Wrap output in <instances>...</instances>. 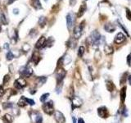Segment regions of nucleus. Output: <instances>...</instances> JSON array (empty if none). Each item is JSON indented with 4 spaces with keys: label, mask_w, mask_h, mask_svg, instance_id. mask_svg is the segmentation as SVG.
Masks as SVG:
<instances>
[{
    "label": "nucleus",
    "mask_w": 131,
    "mask_h": 123,
    "mask_svg": "<svg viewBox=\"0 0 131 123\" xmlns=\"http://www.w3.org/2000/svg\"><path fill=\"white\" fill-rule=\"evenodd\" d=\"M19 74L21 76V78H29L33 74V70L30 66H22L19 70Z\"/></svg>",
    "instance_id": "1"
},
{
    "label": "nucleus",
    "mask_w": 131,
    "mask_h": 123,
    "mask_svg": "<svg viewBox=\"0 0 131 123\" xmlns=\"http://www.w3.org/2000/svg\"><path fill=\"white\" fill-rule=\"evenodd\" d=\"M35 101L33 99H30V98H28L25 97V96H22V97H21L20 100H19V102L17 103V105L19 107H26L27 104H30V106H34L35 105Z\"/></svg>",
    "instance_id": "2"
},
{
    "label": "nucleus",
    "mask_w": 131,
    "mask_h": 123,
    "mask_svg": "<svg viewBox=\"0 0 131 123\" xmlns=\"http://www.w3.org/2000/svg\"><path fill=\"white\" fill-rule=\"evenodd\" d=\"M91 40V44H95V45H99L101 40V34H99L98 31H94L91 33V35L89 37Z\"/></svg>",
    "instance_id": "3"
},
{
    "label": "nucleus",
    "mask_w": 131,
    "mask_h": 123,
    "mask_svg": "<svg viewBox=\"0 0 131 123\" xmlns=\"http://www.w3.org/2000/svg\"><path fill=\"white\" fill-rule=\"evenodd\" d=\"M43 112H44L46 114L52 115L53 113V112H54L52 101H49V102H47V103H43Z\"/></svg>",
    "instance_id": "4"
},
{
    "label": "nucleus",
    "mask_w": 131,
    "mask_h": 123,
    "mask_svg": "<svg viewBox=\"0 0 131 123\" xmlns=\"http://www.w3.org/2000/svg\"><path fill=\"white\" fill-rule=\"evenodd\" d=\"M66 74V71L64 69H62V68L58 69L57 73H56V79H57V84H62Z\"/></svg>",
    "instance_id": "5"
},
{
    "label": "nucleus",
    "mask_w": 131,
    "mask_h": 123,
    "mask_svg": "<svg viewBox=\"0 0 131 123\" xmlns=\"http://www.w3.org/2000/svg\"><path fill=\"white\" fill-rule=\"evenodd\" d=\"M75 15L74 13H68L66 16V24H67V28L69 30H71L73 26V25L75 23Z\"/></svg>",
    "instance_id": "6"
},
{
    "label": "nucleus",
    "mask_w": 131,
    "mask_h": 123,
    "mask_svg": "<svg viewBox=\"0 0 131 123\" xmlns=\"http://www.w3.org/2000/svg\"><path fill=\"white\" fill-rule=\"evenodd\" d=\"M26 85V81L24 80V78H19L14 82V86L16 90H21Z\"/></svg>",
    "instance_id": "7"
},
{
    "label": "nucleus",
    "mask_w": 131,
    "mask_h": 123,
    "mask_svg": "<svg viewBox=\"0 0 131 123\" xmlns=\"http://www.w3.org/2000/svg\"><path fill=\"white\" fill-rule=\"evenodd\" d=\"M83 22L79 25V26H76L74 28V37L76 39H78L80 38L81 34H82V31H83Z\"/></svg>",
    "instance_id": "8"
},
{
    "label": "nucleus",
    "mask_w": 131,
    "mask_h": 123,
    "mask_svg": "<svg viewBox=\"0 0 131 123\" xmlns=\"http://www.w3.org/2000/svg\"><path fill=\"white\" fill-rule=\"evenodd\" d=\"M54 117L57 123H65L66 122V118L60 111H56L54 113Z\"/></svg>",
    "instance_id": "9"
},
{
    "label": "nucleus",
    "mask_w": 131,
    "mask_h": 123,
    "mask_svg": "<svg viewBox=\"0 0 131 123\" xmlns=\"http://www.w3.org/2000/svg\"><path fill=\"white\" fill-rule=\"evenodd\" d=\"M98 114L100 117L106 118L108 116V110L106 107H100L98 108Z\"/></svg>",
    "instance_id": "10"
},
{
    "label": "nucleus",
    "mask_w": 131,
    "mask_h": 123,
    "mask_svg": "<svg viewBox=\"0 0 131 123\" xmlns=\"http://www.w3.org/2000/svg\"><path fill=\"white\" fill-rule=\"evenodd\" d=\"M45 43H46V38L44 36H41L35 44V48L37 49H41L43 48H45Z\"/></svg>",
    "instance_id": "11"
},
{
    "label": "nucleus",
    "mask_w": 131,
    "mask_h": 123,
    "mask_svg": "<svg viewBox=\"0 0 131 123\" xmlns=\"http://www.w3.org/2000/svg\"><path fill=\"white\" fill-rule=\"evenodd\" d=\"M125 40V34L122 33H118L115 37V39H114V42L117 44H120L121 43H123L124 41Z\"/></svg>",
    "instance_id": "12"
},
{
    "label": "nucleus",
    "mask_w": 131,
    "mask_h": 123,
    "mask_svg": "<svg viewBox=\"0 0 131 123\" xmlns=\"http://www.w3.org/2000/svg\"><path fill=\"white\" fill-rule=\"evenodd\" d=\"M82 105V101L79 97H75L72 98V109L79 108Z\"/></svg>",
    "instance_id": "13"
},
{
    "label": "nucleus",
    "mask_w": 131,
    "mask_h": 123,
    "mask_svg": "<svg viewBox=\"0 0 131 123\" xmlns=\"http://www.w3.org/2000/svg\"><path fill=\"white\" fill-rule=\"evenodd\" d=\"M40 59H41L40 56L37 53V52H35V53L32 54V57H31L30 61L33 62L35 63V65H37V64L39 63V62L40 61Z\"/></svg>",
    "instance_id": "14"
},
{
    "label": "nucleus",
    "mask_w": 131,
    "mask_h": 123,
    "mask_svg": "<svg viewBox=\"0 0 131 123\" xmlns=\"http://www.w3.org/2000/svg\"><path fill=\"white\" fill-rule=\"evenodd\" d=\"M104 29H105L106 31L109 32V33H112V32L115 31L116 30V26L112 25L111 23H107L104 26Z\"/></svg>",
    "instance_id": "15"
},
{
    "label": "nucleus",
    "mask_w": 131,
    "mask_h": 123,
    "mask_svg": "<svg viewBox=\"0 0 131 123\" xmlns=\"http://www.w3.org/2000/svg\"><path fill=\"white\" fill-rule=\"evenodd\" d=\"M86 8H87L86 4L84 3V2H83V3L81 4L80 7H79V9L78 14H77V16H78V17H80V16H83L84 13V12H85V11H86Z\"/></svg>",
    "instance_id": "16"
},
{
    "label": "nucleus",
    "mask_w": 131,
    "mask_h": 123,
    "mask_svg": "<svg viewBox=\"0 0 131 123\" xmlns=\"http://www.w3.org/2000/svg\"><path fill=\"white\" fill-rule=\"evenodd\" d=\"M32 117H35V120H34V122L35 123H42L43 122V118L42 116H41L39 113L35 112V115H32Z\"/></svg>",
    "instance_id": "17"
},
{
    "label": "nucleus",
    "mask_w": 131,
    "mask_h": 123,
    "mask_svg": "<svg viewBox=\"0 0 131 123\" xmlns=\"http://www.w3.org/2000/svg\"><path fill=\"white\" fill-rule=\"evenodd\" d=\"M3 120L4 123H12L13 121V118L10 114H5L3 116Z\"/></svg>",
    "instance_id": "18"
},
{
    "label": "nucleus",
    "mask_w": 131,
    "mask_h": 123,
    "mask_svg": "<svg viewBox=\"0 0 131 123\" xmlns=\"http://www.w3.org/2000/svg\"><path fill=\"white\" fill-rule=\"evenodd\" d=\"M32 6L37 10L42 8V5L39 0H32Z\"/></svg>",
    "instance_id": "19"
},
{
    "label": "nucleus",
    "mask_w": 131,
    "mask_h": 123,
    "mask_svg": "<svg viewBox=\"0 0 131 123\" xmlns=\"http://www.w3.org/2000/svg\"><path fill=\"white\" fill-rule=\"evenodd\" d=\"M104 51L106 54H111L113 53V48L110 45H105L104 47Z\"/></svg>",
    "instance_id": "20"
},
{
    "label": "nucleus",
    "mask_w": 131,
    "mask_h": 123,
    "mask_svg": "<svg viewBox=\"0 0 131 123\" xmlns=\"http://www.w3.org/2000/svg\"><path fill=\"white\" fill-rule=\"evenodd\" d=\"M106 89H107V90L109 91H112L114 90V85H113V83L111 82V80H107L106 82Z\"/></svg>",
    "instance_id": "21"
},
{
    "label": "nucleus",
    "mask_w": 131,
    "mask_h": 123,
    "mask_svg": "<svg viewBox=\"0 0 131 123\" xmlns=\"http://www.w3.org/2000/svg\"><path fill=\"white\" fill-rule=\"evenodd\" d=\"M46 21H47V20H46V17L44 16H40L39 19V24L40 25L41 27H43L45 26Z\"/></svg>",
    "instance_id": "22"
},
{
    "label": "nucleus",
    "mask_w": 131,
    "mask_h": 123,
    "mask_svg": "<svg viewBox=\"0 0 131 123\" xmlns=\"http://www.w3.org/2000/svg\"><path fill=\"white\" fill-rule=\"evenodd\" d=\"M46 80H47V78H46V77H43V76L38 78V80H37L38 86H41V85H43V84H44V83L46 82Z\"/></svg>",
    "instance_id": "23"
},
{
    "label": "nucleus",
    "mask_w": 131,
    "mask_h": 123,
    "mask_svg": "<svg viewBox=\"0 0 131 123\" xmlns=\"http://www.w3.org/2000/svg\"><path fill=\"white\" fill-rule=\"evenodd\" d=\"M125 90H126V87H124L122 90H121V92H120V98H121V101H122V102H124L125 99V95H126Z\"/></svg>",
    "instance_id": "24"
},
{
    "label": "nucleus",
    "mask_w": 131,
    "mask_h": 123,
    "mask_svg": "<svg viewBox=\"0 0 131 123\" xmlns=\"http://www.w3.org/2000/svg\"><path fill=\"white\" fill-rule=\"evenodd\" d=\"M84 50H85V48H84V46H80L79 48V51H78V56L79 58H81V57H83L84 53Z\"/></svg>",
    "instance_id": "25"
},
{
    "label": "nucleus",
    "mask_w": 131,
    "mask_h": 123,
    "mask_svg": "<svg viewBox=\"0 0 131 123\" xmlns=\"http://www.w3.org/2000/svg\"><path fill=\"white\" fill-rule=\"evenodd\" d=\"M0 21L3 25H8V20H7L4 14H1V16H0Z\"/></svg>",
    "instance_id": "26"
},
{
    "label": "nucleus",
    "mask_w": 131,
    "mask_h": 123,
    "mask_svg": "<svg viewBox=\"0 0 131 123\" xmlns=\"http://www.w3.org/2000/svg\"><path fill=\"white\" fill-rule=\"evenodd\" d=\"M6 58H7V60H8V61H11V60H13V59L14 58V55H13V52L9 51L8 53H7V55H6Z\"/></svg>",
    "instance_id": "27"
},
{
    "label": "nucleus",
    "mask_w": 131,
    "mask_h": 123,
    "mask_svg": "<svg viewBox=\"0 0 131 123\" xmlns=\"http://www.w3.org/2000/svg\"><path fill=\"white\" fill-rule=\"evenodd\" d=\"M48 96H49V93H44V94H43L40 97V101L42 103H45V101L48 98Z\"/></svg>",
    "instance_id": "28"
},
{
    "label": "nucleus",
    "mask_w": 131,
    "mask_h": 123,
    "mask_svg": "<svg viewBox=\"0 0 131 123\" xmlns=\"http://www.w3.org/2000/svg\"><path fill=\"white\" fill-rule=\"evenodd\" d=\"M9 80H10V76H9V75H6L3 77V84H4V85H7V84L8 83Z\"/></svg>",
    "instance_id": "29"
},
{
    "label": "nucleus",
    "mask_w": 131,
    "mask_h": 123,
    "mask_svg": "<svg viewBox=\"0 0 131 123\" xmlns=\"http://www.w3.org/2000/svg\"><path fill=\"white\" fill-rule=\"evenodd\" d=\"M30 49V46L28 44H25L23 45V50L25 51V52H28L29 50Z\"/></svg>",
    "instance_id": "30"
},
{
    "label": "nucleus",
    "mask_w": 131,
    "mask_h": 123,
    "mask_svg": "<svg viewBox=\"0 0 131 123\" xmlns=\"http://www.w3.org/2000/svg\"><path fill=\"white\" fill-rule=\"evenodd\" d=\"M3 106L4 109H7V108H8L13 107V104H12V103H3Z\"/></svg>",
    "instance_id": "31"
},
{
    "label": "nucleus",
    "mask_w": 131,
    "mask_h": 123,
    "mask_svg": "<svg viewBox=\"0 0 131 123\" xmlns=\"http://www.w3.org/2000/svg\"><path fill=\"white\" fill-rule=\"evenodd\" d=\"M126 17L129 20H131V12L128 8H126Z\"/></svg>",
    "instance_id": "32"
},
{
    "label": "nucleus",
    "mask_w": 131,
    "mask_h": 123,
    "mask_svg": "<svg viewBox=\"0 0 131 123\" xmlns=\"http://www.w3.org/2000/svg\"><path fill=\"white\" fill-rule=\"evenodd\" d=\"M5 93V91L3 90V87L2 85H0V98L3 97V95Z\"/></svg>",
    "instance_id": "33"
},
{
    "label": "nucleus",
    "mask_w": 131,
    "mask_h": 123,
    "mask_svg": "<svg viewBox=\"0 0 131 123\" xmlns=\"http://www.w3.org/2000/svg\"><path fill=\"white\" fill-rule=\"evenodd\" d=\"M76 3V0H70V5L71 6H75Z\"/></svg>",
    "instance_id": "34"
},
{
    "label": "nucleus",
    "mask_w": 131,
    "mask_h": 123,
    "mask_svg": "<svg viewBox=\"0 0 131 123\" xmlns=\"http://www.w3.org/2000/svg\"><path fill=\"white\" fill-rule=\"evenodd\" d=\"M13 13L15 14V15L18 14V13H19V10H18V9H16V8L13 9Z\"/></svg>",
    "instance_id": "35"
},
{
    "label": "nucleus",
    "mask_w": 131,
    "mask_h": 123,
    "mask_svg": "<svg viewBox=\"0 0 131 123\" xmlns=\"http://www.w3.org/2000/svg\"><path fill=\"white\" fill-rule=\"evenodd\" d=\"M78 123H84V121L83 119H82V118H79Z\"/></svg>",
    "instance_id": "36"
},
{
    "label": "nucleus",
    "mask_w": 131,
    "mask_h": 123,
    "mask_svg": "<svg viewBox=\"0 0 131 123\" xmlns=\"http://www.w3.org/2000/svg\"><path fill=\"white\" fill-rule=\"evenodd\" d=\"M128 80H129V83H130V85H131V75L129 76Z\"/></svg>",
    "instance_id": "37"
},
{
    "label": "nucleus",
    "mask_w": 131,
    "mask_h": 123,
    "mask_svg": "<svg viewBox=\"0 0 131 123\" xmlns=\"http://www.w3.org/2000/svg\"><path fill=\"white\" fill-rule=\"evenodd\" d=\"M16 0H8V4H12V3H13L14 2H15Z\"/></svg>",
    "instance_id": "38"
},
{
    "label": "nucleus",
    "mask_w": 131,
    "mask_h": 123,
    "mask_svg": "<svg viewBox=\"0 0 131 123\" xmlns=\"http://www.w3.org/2000/svg\"><path fill=\"white\" fill-rule=\"evenodd\" d=\"M72 122H73V123H77L76 122V117H72Z\"/></svg>",
    "instance_id": "39"
},
{
    "label": "nucleus",
    "mask_w": 131,
    "mask_h": 123,
    "mask_svg": "<svg viewBox=\"0 0 131 123\" xmlns=\"http://www.w3.org/2000/svg\"><path fill=\"white\" fill-rule=\"evenodd\" d=\"M8 47H9V44H5V45H4V48H8Z\"/></svg>",
    "instance_id": "40"
},
{
    "label": "nucleus",
    "mask_w": 131,
    "mask_h": 123,
    "mask_svg": "<svg viewBox=\"0 0 131 123\" xmlns=\"http://www.w3.org/2000/svg\"><path fill=\"white\" fill-rule=\"evenodd\" d=\"M1 31H2V27H1V25H0V32H1Z\"/></svg>",
    "instance_id": "41"
},
{
    "label": "nucleus",
    "mask_w": 131,
    "mask_h": 123,
    "mask_svg": "<svg viewBox=\"0 0 131 123\" xmlns=\"http://www.w3.org/2000/svg\"><path fill=\"white\" fill-rule=\"evenodd\" d=\"M44 1H45V2H47V1H48V0H44Z\"/></svg>",
    "instance_id": "42"
},
{
    "label": "nucleus",
    "mask_w": 131,
    "mask_h": 123,
    "mask_svg": "<svg viewBox=\"0 0 131 123\" xmlns=\"http://www.w3.org/2000/svg\"><path fill=\"white\" fill-rule=\"evenodd\" d=\"M58 1H60V0H58Z\"/></svg>",
    "instance_id": "43"
}]
</instances>
